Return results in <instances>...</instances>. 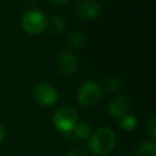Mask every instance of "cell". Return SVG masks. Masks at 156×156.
Instances as JSON below:
<instances>
[{"instance_id": "6da1fadb", "label": "cell", "mask_w": 156, "mask_h": 156, "mask_svg": "<svg viewBox=\"0 0 156 156\" xmlns=\"http://www.w3.org/2000/svg\"><path fill=\"white\" fill-rule=\"evenodd\" d=\"M115 144H116V134L108 127L98 128L90 135V139H89L90 149L100 156L112 151V149L115 147Z\"/></svg>"}, {"instance_id": "7a4b0ae2", "label": "cell", "mask_w": 156, "mask_h": 156, "mask_svg": "<svg viewBox=\"0 0 156 156\" xmlns=\"http://www.w3.org/2000/svg\"><path fill=\"white\" fill-rule=\"evenodd\" d=\"M52 122L58 130L63 133H68L78 123V116H77V112L72 107L61 106L54 112Z\"/></svg>"}, {"instance_id": "3957f363", "label": "cell", "mask_w": 156, "mask_h": 156, "mask_svg": "<svg viewBox=\"0 0 156 156\" xmlns=\"http://www.w3.org/2000/svg\"><path fill=\"white\" fill-rule=\"evenodd\" d=\"M21 23H22V27L26 32L32 33V34H37V33H40L45 29L46 17L40 10L29 9L23 13Z\"/></svg>"}, {"instance_id": "277c9868", "label": "cell", "mask_w": 156, "mask_h": 156, "mask_svg": "<svg viewBox=\"0 0 156 156\" xmlns=\"http://www.w3.org/2000/svg\"><path fill=\"white\" fill-rule=\"evenodd\" d=\"M102 96V89L101 85L96 82H85L80 85L77 93V100L79 104L84 106H93L95 105Z\"/></svg>"}, {"instance_id": "5b68a950", "label": "cell", "mask_w": 156, "mask_h": 156, "mask_svg": "<svg viewBox=\"0 0 156 156\" xmlns=\"http://www.w3.org/2000/svg\"><path fill=\"white\" fill-rule=\"evenodd\" d=\"M33 96L34 100L43 106H48V105H52L56 100H57V90L56 88L46 82L39 83L33 88Z\"/></svg>"}, {"instance_id": "8992f818", "label": "cell", "mask_w": 156, "mask_h": 156, "mask_svg": "<svg viewBox=\"0 0 156 156\" xmlns=\"http://www.w3.org/2000/svg\"><path fill=\"white\" fill-rule=\"evenodd\" d=\"M132 108V100L128 95H118L108 105V113L115 119H121L122 117L129 115Z\"/></svg>"}, {"instance_id": "52a82bcc", "label": "cell", "mask_w": 156, "mask_h": 156, "mask_svg": "<svg viewBox=\"0 0 156 156\" xmlns=\"http://www.w3.org/2000/svg\"><path fill=\"white\" fill-rule=\"evenodd\" d=\"M56 67L62 74L69 76L77 69V58L72 52L62 51L56 56Z\"/></svg>"}, {"instance_id": "ba28073f", "label": "cell", "mask_w": 156, "mask_h": 156, "mask_svg": "<svg viewBox=\"0 0 156 156\" xmlns=\"http://www.w3.org/2000/svg\"><path fill=\"white\" fill-rule=\"evenodd\" d=\"M74 11L80 18L91 20V18H95L100 13V5L95 1L82 0V1L76 2Z\"/></svg>"}, {"instance_id": "9c48e42d", "label": "cell", "mask_w": 156, "mask_h": 156, "mask_svg": "<svg viewBox=\"0 0 156 156\" xmlns=\"http://www.w3.org/2000/svg\"><path fill=\"white\" fill-rule=\"evenodd\" d=\"M66 26L65 18L60 15H51L49 18H46V26L45 28H48V30L51 34H58L63 30Z\"/></svg>"}, {"instance_id": "30bf717a", "label": "cell", "mask_w": 156, "mask_h": 156, "mask_svg": "<svg viewBox=\"0 0 156 156\" xmlns=\"http://www.w3.org/2000/svg\"><path fill=\"white\" fill-rule=\"evenodd\" d=\"M135 156H156V144L150 140L143 141L138 146Z\"/></svg>"}, {"instance_id": "8fae6325", "label": "cell", "mask_w": 156, "mask_h": 156, "mask_svg": "<svg viewBox=\"0 0 156 156\" xmlns=\"http://www.w3.org/2000/svg\"><path fill=\"white\" fill-rule=\"evenodd\" d=\"M85 41V35L79 30H72L67 37V44L72 49H79Z\"/></svg>"}, {"instance_id": "7c38bea8", "label": "cell", "mask_w": 156, "mask_h": 156, "mask_svg": "<svg viewBox=\"0 0 156 156\" xmlns=\"http://www.w3.org/2000/svg\"><path fill=\"white\" fill-rule=\"evenodd\" d=\"M68 133L73 134L78 139H84V138L89 136V134H90V127L87 123H77L74 126V128L71 132H68Z\"/></svg>"}, {"instance_id": "4fadbf2b", "label": "cell", "mask_w": 156, "mask_h": 156, "mask_svg": "<svg viewBox=\"0 0 156 156\" xmlns=\"http://www.w3.org/2000/svg\"><path fill=\"white\" fill-rule=\"evenodd\" d=\"M118 122H119V126H121L123 129L130 130V129H133V128L135 127V124H136V118H135L134 116H132V115H127V116L122 117L121 119H118Z\"/></svg>"}, {"instance_id": "5bb4252c", "label": "cell", "mask_w": 156, "mask_h": 156, "mask_svg": "<svg viewBox=\"0 0 156 156\" xmlns=\"http://www.w3.org/2000/svg\"><path fill=\"white\" fill-rule=\"evenodd\" d=\"M121 85H122V82H121L118 78H110V79H107V82H106V89H107L108 91H111V93L119 90Z\"/></svg>"}, {"instance_id": "9a60e30c", "label": "cell", "mask_w": 156, "mask_h": 156, "mask_svg": "<svg viewBox=\"0 0 156 156\" xmlns=\"http://www.w3.org/2000/svg\"><path fill=\"white\" fill-rule=\"evenodd\" d=\"M147 129H149L151 136L156 135V118H155V116H151L150 119L147 121Z\"/></svg>"}, {"instance_id": "2e32d148", "label": "cell", "mask_w": 156, "mask_h": 156, "mask_svg": "<svg viewBox=\"0 0 156 156\" xmlns=\"http://www.w3.org/2000/svg\"><path fill=\"white\" fill-rule=\"evenodd\" d=\"M66 156H88L87 152L82 147H72Z\"/></svg>"}, {"instance_id": "e0dca14e", "label": "cell", "mask_w": 156, "mask_h": 156, "mask_svg": "<svg viewBox=\"0 0 156 156\" xmlns=\"http://www.w3.org/2000/svg\"><path fill=\"white\" fill-rule=\"evenodd\" d=\"M4 138H5V129H4V127L0 124V143L4 140Z\"/></svg>"}, {"instance_id": "ac0fdd59", "label": "cell", "mask_w": 156, "mask_h": 156, "mask_svg": "<svg viewBox=\"0 0 156 156\" xmlns=\"http://www.w3.org/2000/svg\"><path fill=\"white\" fill-rule=\"evenodd\" d=\"M52 4H56V5H61V4H67V1H52Z\"/></svg>"}]
</instances>
